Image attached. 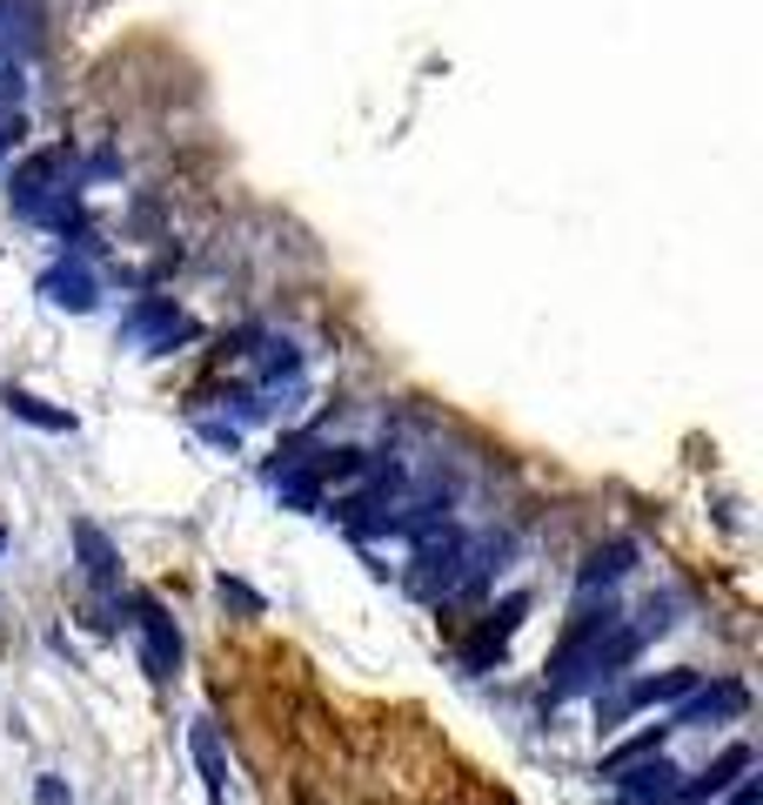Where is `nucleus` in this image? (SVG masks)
<instances>
[{
	"mask_svg": "<svg viewBox=\"0 0 763 805\" xmlns=\"http://www.w3.org/2000/svg\"><path fill=\"white\" fill-rule=\"evenodd\" d=\"M302 805H315V798H308V792H302Z\"/></svg>",
	"mask_w": 763,
	"mask_h": 805,
	"instance_id": "19",
	"label": "nucleus"
},
{
	"mask_svg": "<svg viewBox=\"0 0 763 805\" xmlns=\"http://www.w3.org/2000/svg\"><path fill=\"white\" fill-rule=\"evenodd\" d=\"M14 141H21V114H0V155H8Z\"/></svg>",
	"mask_w": 763,
	"mask_h": 805,
	"instance_id": "16",
	"label": "nucleus"
},
{
	"mask_svg": "<svg viewBox=\"0 0 763 805\" xmlns=\"http://www.w3.org/2000/svg\"><path fill=\"white\" fill-rule=\"evenodd\" d=\"M128 611H135V631H141V671L154 684H168L181 671V631H175V618L161 611V598H135Z\"/></svg>",
	"mask_w": 763,
	"mask_h": 805,
	"instance_id": "1",
	"label": "nucleus"
},
{
	"mask_svg": "<svg viewBox=\"0 0 763 805\" xmlns=\"http://www.w3.org/2000/svg\"><path fill=\"white\" fill-rule=\"evenodd\" d=\"M743 772H750V745H730V752H723V758L710 765V772H697V779H676L670 805H697V798H716L723 785H730V779H743Z\"/></svg>",
	"mask_w": 763,
	"mask_h": 805,
	"instance_id": "10",
	"label": "nucleus"
},
{
	"mask_svg": "<svg viewBox=\"0 0 763 805\" xmlns=\"http://www.w3.org/2000/svg\"><path fill=\"white\" fill-rule=\"evenodd\" d=\"M201 437H208L215 450H234V443H241V430H234V424H201Z\"/></svg>",
	"mask_w": 763,
	"mask_h": 805,
	"instance_id": "15",
	"label": "nucleus"
},
{
	"mask_svg": "<svg viewBox=\"0 0 763 805\" xmlns=\"http://www.w3.org/2000/svg\"><path fill=\"white\" fill-rule=\"evenodd\" d=\"M697 684H703L697 671H663V678H636L630 692H616V699L602 705L596 718H602V725H616V718H630V712H643V705H676V699H690Z\"/></svg>",
	"mask_w": 763,
	"mask_h": 805,
	"instance_id": "4",
	"label": "nucleus"
},
{
	"mask_svg": "<svg viewBox=\"0 0 763 805\" xmlns=\"http://www.w3.org/2000/svg\"><path fill=\"white\" fill-rule=\"evenodd\" d=\"M74 551H80V570H88V584L101 591V604L120 591V557H114V544H107V530L101 524H88V517H74Z\"/></svg>",
	"mask_w": 763,
	"mask_h": 805,
	"instance_id": "5",
	"label": "nucleus"
},
{
	"mask_svg": "<svg viewBox=\"0 0 763 805\" xmlns=\"http://www.w3.org/2000/svg\"><path fill=\"white\" fill-rule=\"evenodd\" d=\"M623 570H636V544L630 537H610V544H596L589 557H583V570H576V591L583 598H596V591H610Z\"/></svg>",
	"mask_w": 763,
	"mask_h": 805,
	"instance_id": "9",
	"label": "nucleus"
},
{
	"mask_svg": "<svg viewBox=\"0 0 763 805\" xmlns=\"http://www.w3.org/2000/svg\"><path fill=\"white\" fill-rule=\"evenodd\" d=\"M663 739H670V725H650V732H636L630 745L602 752V779H623L630 765H643V758H663Z\"/></svg>",
	"mask_w": 763,
	"mask_h": 805,
	"instance_id": "12",
	"label": "nucleus"
},
{
	"mask_svg": "<svg viewBox=\"0 0 763 805\" xmlns=\"http://www.w3.org/2000/svg\"><path fill=\"white\" fill-rule=\"evenodd\" d=\"M522 618H530V598L509 591V598L489 611V618L475 625V638L462 644V671H489V665H503V651H509V638H516V625H522Z\"/></svg>",
	"mask_w": 763,
	"mask_h": 805,
	"instance_id": "2",
	"label": "nucleus"
},
{
	"mask_svg": "<svg viewBox=\"0 0 763 805\" xmlns=\"http://www.w3.org/2000/svg\"><path fill=\"white\" fill-rule=\"evenodd\" d=\"M0 67H8V48H0Z\"/></svg>",
	"mask_w": 763,
	"mask_h": 805,
	"instance_id": "18",
	"label": "nucleus"
},
{
	"mask_svg": "<svg viewBox=\"0 0 763 805\" xmlns=\"http://www.w3.org/2000/svg\"><path fill=\"white\" fill-rule=\"evenodd\" d=\"M215 591H221V604H228V611H241V618H262V611H268V604H262V591H249L241 578H221Z\"/></svg>",
	"mask_w": 763,
	"mask_h": 805,
	"instance_id": "13",
	"label": "nucleus"
},
{
	"mask_svg": "<svg viewBox=\"0 0 763 805\" xmlns=\"http://www.w3.org/2000/svg\"><path fill=\"white\" fill-rule=\"evenodd\" d=\"M120 336L135 342V350H175V342L188 336V323H181V310L168 295H141L128 316H120Z\"/></svg>",
	"mask_w": 763,
	"mask_h": 805,
	"instance_id": "3",
	"label": "nucleus"
},
{
	"mask_svg": "<svg viewBox=\"0 0 763 805\" xmlns=\"http://www.w3.org/2000/svg\"><path fill=\"white\" fill-rule=\"evenodd\" d=\"M188 752H194V765H201V785H208V798L215 805H228V745H221V732H215V718H194L188 725Z\"/></svg>",
	"mask_w": 763,
	"mask_h": 805,
	"instance_id": "8",
	"label": "nucleus"
},
{
	"mask_svg": "<svg viewBox=\"0 0 763 805\" xmlns=\"http://www.w3.org/2000/svg\"><path fill=\"white\" fill-rule=\"evenodd\" d=\"M0 410L21 416V424H34V430H48V437H74V416L67 410H54L48 397H34V390H14V382L0 390Z\"/></svg>",
	"mask_w": 763,
	"mask_h": 805,
	"instance_id": "11",
	"label": "nucleus"
},
{
	"mask_svg": "<svg viewBox=\"0 0 763 805\" xmlns=\"http://www.w3.org/2000/svg\"><path fill=\"white\" fill-rule=\"evenodd\" d=\"M40 295H48L54 310H74V316H88L94 302H101V282H94V268H88V262H54L48 276H40Z\"/></svg>",
	"mask_w": 763,
	"mask_h": 805,
	"instance_id": "6",
	"label": "nucleus"
},
{
	"mask_svg": "<svg viewBox=\"0 0 763 805\" xmlns=\"http://www.w3.org/2000/svg\"><path fill=\"white\" fill-rule=\"evenodd\" d=\"M750 705V692H743V684L737 678H723V684H710V692H703V684H697V692L690 699H676V712H670V732H683V725H703V718H737Z\"/></svg>",
	"mask_w": 763,
	"mask_h": 805,
	"instance_id": "7",
	"label": "nucleus"
},
{
	"mask_svg": "<svg viewBox=\"0 0 763 805\" xmlns=\"http://www.w3.org/2000/svg\"><path fill=\"white\" fill-rule=\"evenodd\" d=\"M0 551H8V530H0Z\"/></svg>",
	"mask_w": 763,
	"mask_h": 805,
	"instance_id": "17",
	"label": "nucleus"
},
{
	"mask_svg": "<svg viewBox=\"0 0 763 805\" xmlns=\"http://www.w3.org/2000/svg\"><path fill=\"white\" fill-rule=\"evenodd\" d=\"M34 805H74V792L61 779H34Z\"/></svg>",
	"mask_w": 763,
	"mask_h": 805,
	"instance_id": "14",
	"label": "nucleus"
}]
</instances>
